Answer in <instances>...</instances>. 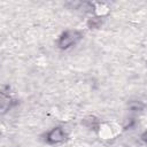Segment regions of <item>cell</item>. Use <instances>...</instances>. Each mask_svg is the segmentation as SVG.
<instances>
[{"instance_id":"cell-1","label":"cell","mask_w":147,"mask_h":147,"mask_svg":"<svg viewBox=\"0 0 147 147\" xmlns=\"http://www.w3.org/2000/svg\"><path fill=\"white\" fill-rule=\"evenodd\" d=\"M80 39V33L77 31H67L64 32L59 40V47L62 49H65L72 45H75Z\"/></svg>"},{"instance_id":"cell-2","label":"cell","mask_w":147,"mask_h":147,"mask_svg":"<svg viewBox=\"0 0 147 147\" xmlns=\"http://www.w3.org/2000/svg\"><path fill=\"white\" fill-rule=\"evenodd\" d=\"M64 139H65V133L61 127L52 129L46 136V140L49 144H59V142H62Z\"/></svg>"},{"instance_id":"cell-3","label":"cell","mask_w":147,"mask_h":147,"mask_svg":"<svg viewBox=\"0 0 147 147\" xmlns=\"http://www.w3.org/2000/svg\"><path fill=\"white\" fill-rule=\"evenodd\" d=\"M141 138H142V140H144L145 142H147V131H146V132H145V133L141 136Z\"/></svg>"}]
</instances>
